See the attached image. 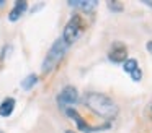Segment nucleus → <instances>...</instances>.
<instances>
[{"label":"nucleus","instance_id":"f257e3e1","mask_svg":"<svg viewBox=\"0 0 152 133\" xmlns=\"http://www.w3.org/2000/svg\"><path fill=\"white\" fill-rule=\"evenodd\" d=\"M83 104L87 109H90L95 115L103 117L106 120H113L116 119L119 109L116 106V102L111 99L110 96L103 93H96V91H90L83 96Z\"/></svg>","mask_w":152,"mask_h":133},{"label":"nucleus","instance_id":"f03ea898","mask_svg":"<svg viewBox=\"0 0 152 133\" xmlns=\"http://www.w3.org/2000/svg\"><path fill=\"white\" fill-rule=\"evenodd\" d=\"M67 49H69V45L62 41V37L56 39V41L53 42V45L49 47V50H48L46 57H44L43 65H41V71H43L44 75L51 73V71L62 62V58L66 57Z\"/></svg>","mask_w":152,"mask_h":133},{"label":"nucleus","instance_id":"7ed1b4c3","mask_svg":"<svg viewBox=\"0 0 152 133\" xmlns=\"http://www.w3.org/2000/svg\"><path fill=\"white\" fill-rule=\"evenodd\" d=\"M85 29V23H83L82 16L80 15H72L67 21L66 28H64L62 32V41L66 42L67 45H72L77 39L80 37V34L83 32Z\"/></svg>","mask_w":152,"mask_h":133},{"label":"nucleus","instance_id":"20e7f679","mask_svg":"<svg viewBox=\"0 0 152 133\" xmlns=\"http://www.w3.org/2000/svg\"><path fill=\"white\" fill-rule=\"evenodd\" d=\"M64 112L67 114V117H69V119H72L74 122H75L77 130H80V132H83V133H96V132H105V130H110V128H111V123H110V122L103 123V125H98V127H93V125H90V123H87L85 120L82 119V115L77 112L75 107L66 109Z\"/></svg>","mask_w":152,"mask_h":133},{"label":"nucleus","instance_id":"39448f33","mask_svg":"<svg viewBox=\"0 0 152 133\" xmlns=\"http://www.w3.org/2000/svg\"><path fill=\"white\" fill-rule=\"evenodd\" d=\"M77 102H79V91L74 86H64L62 91L57 94V106L62 110L74 107Z\"/></svg>","mask_w":152,"mask_h":133},{"label":"nucleus","instance_id":"423d86ee","mask_svg":"<svg viewBox=\"0 0 152 133\" xmlns=\"http://www.w3.org/2000/svg\"><path fill=\"white\" fill-rule=\"evenodd\" d=\"M108 60L113 62V63H121L123 65L128 60V47L119 41L113 42L110 50H108Z\"/></svg>","mask_w":152,"mask_h":133},{"label":"nucleus","instance_id":"0eeeda50","mask_svg":"<svg viewBox=\"0 0 152 133\" xmlns=\"http://www.w3.org/2000/svg\"><path fill=\"white\" fill-rule=\"evenodd\" d=\"M26 8H28V3L25 2V0H18V2H15L13 8H12L10 13H8V19H10L12 23L18 21V19L23 16V13L26 12Z\"/></svg>","mask_w":152,"mask_h":133},{"label":"nucleus","instance_id":"6e6552de","mask_svg":"<svg viewBox=\"0 0 152 133\" xmlns=\"http://www.w3.org/2000/svg\"><path fill=\"white\" fill-rule=\"evenodd\" d=\"M15 110V99L13 97H5L0 102V117H10Z\"/></svg>","mask_w":152,"mask_h":133},{"label":"nucleus","instance_id":"1a4fd4ad","mask_svg":"<svg viewBox=\"0 0 152 133\" xmlns=\"http://www.w3.org/2000/svg\"><path fill=\"white\" fill-rule=\"evenodd\" d=\"M69 5L74 6V8H80L87 13H92L98 6V2H95V0H83V2H69Z\"/></svg>","mask_w":152,"mask_h":133},{"label":"nucleus","instance_id":"9d476101","mask_svg":"<svg viewBox=\"0 0 152 133\" xmlns=\"http://www.w3.org/2000/svg\"><path fill=\"white\" fill-rule=\"evenodd\" d=\"M36 83H38V75L31 73V75H28V76L25 78L23 81H21V88L28 91V89H31V88H33Z\"/></svg>","mask_w":152,"mask_h":133},{"label":"nucleus","instance_id":"9b49d317","mask_svg":"<svg viewBox=\"0 0 152 133\" xmlns=\"http://www.w3.org/2000/svg\"><path fill=\"white\" fill-rule=\"evenodd\" d=\"M137 67H139V63H137V60H136V58H128V60L123 63V70H124L126 73H131V71H134Z\"/></svg>","mask_w":152,"mask_h":133},{"label":"nucleus","instance_id":"f8f14e48","mask_svg":"<svg viewBox=\"0 0 152 133\" xmlns=\"http://www.w3.org/2000/svg\"><path fill=\"white\" fill-rule=\"evenodd\" d=\"M106 6H108L111 12H115V13H121L123 12V3H119V2H108Z\"/></svg>","mask_w":152,"mask_h":133},{"label":"nucleus","instance_id":"ddd939ff","mask_svg":"<svg viewBox=\"0 0 152 133\" xmlns=\"http://www.w3.org/2000/svg\"><path fill=\"white\" fill-rule=\"evenodd\" d=\"M129 75H131L132 81H136V83H139V81L142 80V71H141V68H139V67L136 68L134 71H131V73H129Z\"/></svg>","mask_w":152,"mask_h":133},{"label":"nucleus","instance_id":"4468645a","mask_svg":"<svg viewBox=\"0 0 152 133\" xmlns=\"http://www.w3.org/2000/svg\"><path fill=\"white\" fill-rule=\"evenodd\" d=\"M145 49H147V52H151V54H152V41H149L147 44H145Z\"/></svg>","mask_w":152,"mask_h":133},{"label":"nucleus","instance_id":"2eb2a0df","mask_svg":"<svg viewBox=\"0 0 152 133\" xmlns=\"http://www.w3.org/2000/svg\"><path fill=\"white\" fill-rule=\"evenodd\" d=\"M5 5V2H4V0H2V2H0V6H4Z\"/></svg>","mask_w":152,"mask_h":133},{"label":"nucleus","instance_id":"dca6fc26","mask_svg":"<svg viewBox=\"0 0 152 133\" xmlns=\"http://www.w3.org/2000/svg\"><path fill=\"white\" fill-rule=\"evenodd\" d=\"M66 133H75V132H72V130H67V132Z\"/></svg>","mask_w":152,"mask_h":133}]
</instances>
